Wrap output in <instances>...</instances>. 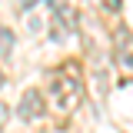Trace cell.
I'll list each match as a JSON object with an SVG mask.
<instances>
[{
  "instance_id": "3",
  "label": "cell",
  "mask_w": 133,
  "mask_h": 133,
  "mask_svg": "<svg viewBox=\"0 0 133 133\" xmlns=\"http://www.w3.org/2000/svg\"><path fill=\"white\" fill-rule=\"evenodd\" d=\"M116 66L127 73V80H133V33H116Z\"/></svg>"
},
{
  "instance_id": "5",
  "label": "cell",
  "mask_w": 133,
  "mask_h": 133,
  "mask_svg": "<svg viewBox=\"0 0 133 133\" xmlns=\"http://www.w3.org/2000/svg\"><path fill=\"white\" fill-rule=\"evenodd\" d=\"M7 120H10V107H7V103H0V130L7 127Z\"/></svg>"
},
{
  "instance_id": "8",
  "label": "cell",
  "mask_w": 133,
  "mask_h": 133,
  "mask_svg": "<svg viewBox=\"0 0 133 133\" xmlns=\"http://www.w3.org/2000/svg\"><path fill=\"white\" fill-rule=\"evenodd\" d=\"M0 87H3V73H0Z\"/></svg>"
},
{
  "instance_id": "7",
  "label": "cell",
  "mask_w": 133,
  "mask_h": 133,
  "mask_svg": "<svg viewBox=\"0 0 133 133\" xmlns=\"http://www.w3.org/2000/svg\"><path fill=\"white\" fill-rule=\"evenodd\" d=\"M120 3H123V0H103V7H107L110 14H120Z\"/></svg>"
},
{
  "instance_id": "4",
  "label": "cell",
  "mask_w": 133,
  "mask_h": 133,
  "mask_svg": "<svg viewBox=\"0 0 133 133\" xmlns=\"http://www.w3.org/2000/svg\"><path fill=\"white\" fill-rule=\"evenodd\" d=\"M10 47H14V30L0 27V53H10Z\"/></svg>"
},
{
  "instance_id": "2",
  "label": "cell",
  "mask_w": 133,
  "mask_h": 133,
  "mask_svg": "<svg viewBox=\"0 0 133 133\" xmlns=\"http://www.w3.org/2000/svg\"><path fill=\"white\" fill-rule=\"evenodd\" d=\"M43 110H47V103L40 97V90H27V93L20 97V103H17V116L27 120V123H37V120L43 116Z\"/></svg>"
},
{
  "instance_id": "6",
  "label": "cell",
  "mask_w": 133,
  "mask_h": 133,
  "mask_svg": "<svg viewBox=\"0 0 133 133\" xmlns=\"http://www.w3.org/2000/svg\"><path fill=\"white\" fill-rule=\"evenodd\" d=\"M14 3H17V10H30V7L40 3V0H14Z\"/></svg>"
},
{
  "instance_id": "1",
  "label": "cell",
  "mask_w": 133,
  "mask_h": 133,
  "mask_svg": "<svg viewBox=\"0 0 133 133\" xmlns=\"http://www.w3.org/2000/svg\"><path fill=\"white\" fill-rule=\"evenodd\" d=\"M50 93H53V107H57L60 113H73V110L83 103V83H80V70H77L73 60L63 63L57 73H53Z\"/></svg>"
}]
</instances>
